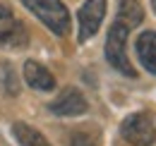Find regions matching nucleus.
Returning <instances> with one entry per match:
<instances>
[{"label":"nucleus","instance_id":"nucleus-10","mask_svg":"<svg viewBox=\"0 0 156 146\" xmlns=\"http://www.w3.org/2000/svg\"><path fill=\"white\" fill-rule=\"evenodd\" d=\"M12 134H15V139L22 146H51V141L41 134L39 129L27 125V122H15L12 125Z\"/></svg>","mask_w":156,"mask_h":146},{"label":"nucleus","instance_id":"nucleus-11","mask_svg":"<svg viewBox=\"0 0 156 146\" xmlns=\"http://www.w3.org/2000/svg\"><path fill=\"white\" fill-rule=\"evenodd\" d=\"M70 146H98V137L91 132H75L70 139Z\"/></svg>","mask_w":156,"mask_h":146},{"label":"nucleus","instance_id":"nucleus-8","mask_svg":"<svg viewBox=\"0 0 156 146\" xmlns=\"http://www.w3.org/2000/svg\"><path fill=\"white\" fill-rule=\"evenodd\" d=\"M137 57L147 72L156 74V31H144L135 43Z\"/></svg>","mask_w":156,"mask_h":146},{"label":"nucleus","instance_id":"nucleus-7","mask_svg":"<svg viewBox=\"0 0 156 146\" xmlns=\"http://www.w3.org/2000/svg\"><path fill=\"white\" fill-rule=\"evenodd\" d=\"M24 82L36 91H53L55 89V77L51 74L48 67H43L36 60L24 62Z\"/></svg>","mask_w":156,"mask_h":146},{"label":"nucleus","instance_id":"nucleus-3","mask_svg":"<svg viewBox=\"0 0 156 146\" xmlns=\"http://www.w3.org/2000/svg\"><path fill=\"white\" fill-rule=\"evenodd\" d=\"M120 134L132 146H151L156 141V125L147 113H135L122 120Z\"/></svg>","mask_w":156,"mask_h":146},{"label":"nucleus","instance_id":"nucleus-6","mask_svg":"<svg viewBox=\"0 0 156 146\" xmlns=\"http://www.w3.org/2000/svg\"><path fill=\"white\" fill-rule=\"evenodd\" d=\"M106 17V0H84V5L79 7V43L89 41V38L101 29V22Z\"/></svg>","mask_w":156,"mask_h":146},{"label":"nucleus","instance_id":"nucleus-2","mask_svg":"<svg viewBox=\"0 0 156 146\" xmlns=\"http://www.w3.org/2000/svg\"><path fill=\"white\" fill-rule=\"evenodd\" d=\"M127 36H130V29L125 24H120V22L111 24L108 36H106V60L120 74L132 79V77H137V72L130 62V57H127Z\"/></svg>","mask_w":156,"mask_h":146},{"label":"nucleus","instance_id":"nucleus-12","mask_svg":"<svg viewBox=\"0 0 156 146\" xmlns=\"http://www.w3.org/2000/svg\"><path fill=\"white\" fill-rule=\"evenodd\" d=\"M2 82H5V91L10 93V96H17L20 91V86H17V79H15V72H12V67L10 65H2Z\"/></svg>","mask_w":156,"mask_h":146},{"label":"nucleus","instance_id":"nucleus-13","mask_svg":"<svg viewBox=\"0 0 156 146\" xmlns=\"http://www.w3.org/2000/svg\"><path fill=\"white\" fill-rule=\"evenodd\" d=\"M151 7H154V12H156V0H151Z\"/></svg>","mask_w":156,"mask_h":146},{"label":"nucleus","instance_id":"nucleus-5","mask_svg":"<svg viewBox=\"0 0 156 146\" xmlns=\"http://www.w3.org/2000/svg\"><path fill=\"white\" fill-rule=\"evenodd\" d=\"M87 108H89V103H87L84 93L79 89H75V86L62 89L60 96H55L48 103V110L53 115H58V117H77V115H84Z\"/></svg>","mask_w":156,"mask_h":146},{"label":"nucleus","instance_id":"nucleus-1","mask_svg":"<svg viewBox=\"0 0 156 146\" xmlns=\"http://www.w3.org/2000/svg\"><path fill=\"white\" fill-rule=\"evenodd\" d=\"M22 5L53 34L65 36L70 31V12L62 0H22Z\"/></svg>","mask_w":156,"mask_h":146},{"label":"nucleus","instance_id":"nucleus-9","mask_svg":"<svg viewBox=\"0 0 156 146\" xmlns=\"http://www.w3.org/2000/svg\"><path fill=\"white\" fill-rule=\"evenodd\" d=\"M144 19V10L139 5V0H118V15H115V22L125 24L127 29H135L142 24Z\"/></svg>","mask_w":156,"mask_h":146},{"label":"nucleus","instance_id":"nucleus-4","mask_svg":"<svg viewBox=\"0 0 156 146\" xmlns=\"http://www.w3.org/2000/svg\"><path fill=\"white\" fill-rule=\"evenodd\" d=\"M27 43H29V31L22 24V19L7 5H0V48L20 50Z\"/></svg>","mask_w":156,"mask_h":146}]
</instances>
